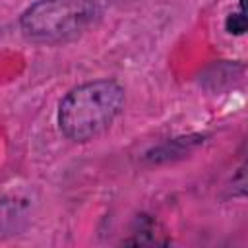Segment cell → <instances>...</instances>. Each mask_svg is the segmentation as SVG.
Masks as SVG:
<instances>
[{
    "instance_id": "4",
    "label": "cell",
    "mask_w": 248,
    "mask_h": 248,
    "mask_svg": "<svg viewBox=\"0 0 248 248\" xmlns=\"http://www.w3.org/2000/svg\"><path fill=\"white\" fill-rule=\"evenodd\" d=\"M124 244H167L169 240L163 236L159 225L155 219L147 217V215H141L136 219L134 223V229L130 232V238L122 240Z\"/></svg>"
},
{
    "instance_id": "1",
    "label": "cell",
    "mask_w": 248,
    "mask_h": 248,
    "mask_svg": "<svg viewBox=\"0 0 248 248\" xmlns=\"http://www.w3.org/2000/svg\"><path fill=\"white\" fill-rule=\"evenodd\" d=\"M124 87L114 79H93L66 93L58 107L60 132L78 143L101 136L124 108Z\"/></svg>"
},
{
    "instance_id": "3",
    "label": "cell",
    "mask_w": 248,
    "mask_h": 248,
    "mask_svg": "<svg viewBox=\"0 0 248 248\" xmlns=\"http://www.w3.org/2000/svg\"><path fill=\"white\" fill-rule=\"evenodd\" d=\"M29 223V205L14 196L0 198V240L19 234Z\"/></svg>"
},
{
    "instance_id": "2",
    "label": "cell",
    "mask_w": 248,
    "mask_h": 248,
    "mask_svg": "<svg viewBox=\"0 0 248 248\" xmlns=\"http://www.w3.org/2000/svg\"><path fill=\"white\" fill-rule=\"evenodd\" d=\"M97 17L95 0H37L19 16V27L33 43L62 45L85 33Z\"/></svg>"
},
{
    "instance_id": "5",
    "label": "cell",
    "mask_w": 248,
    "mask_h": 248,
    "mask_svg": "<svg viewBox=\"0 0 248 248\" xmlns=\"http://www.w3.org/2000/svg\"><path fill=\"white\" fill-rule=\"evenodd\" d=\"M246 27H248V21H246L244 0H240V2H238V8L227 16V19H225V29H227V33H231V35H244Z\"/></svg>"
}]
</instances>
